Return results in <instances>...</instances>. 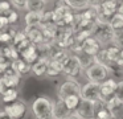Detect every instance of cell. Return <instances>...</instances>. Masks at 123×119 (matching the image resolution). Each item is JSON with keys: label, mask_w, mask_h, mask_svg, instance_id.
<instances>
[{"label": "cell", "mask_w": 123, "mask_h": 119, "mask_svg": "<svg viewBox=\"0 0 123 119\" xmlns=\"http://www.w3.org/2000/svg\"><path fill=\"white\" fill-rule=\"evenodd\" d=\"M54 102L46 97H38L32 103V111L36 119H53Z\"/></svg>", "instance_id": "1"}, {"label": "cell", "mask_w": 123, "mask_h": 119, "mask_svg": "<svg viewBox=\"0 0 123 119\" xmlns=\"http://www.w3.org/2000/svg\"><path fill=\"white\" fill-rule=\"evenodd\" d=\"M114 34H115V31L107 23L95 21V24L93 26V36L101 42L102 46H107V45L112 44Z\"/></svg>", "instance_id": "2"}, {"label": "cell", "mask_w": 123, "mask_h": 119, "mask_svg": "<svg viewBox=\"0 0 123 119\" xmlns=\"http://www.w3.org/2000/svg\"><path fill=\"white\" fill-rule=\"evenodd\" d=\"M83 71H85V75L87 78V81L97 82V83H102L103 81H106L110 74L109 68H106L105 65L97 62V61L94 63H91L89 68H86Z\"/></svg>", "instance_id": "3"}, {"label": "cell", "mask_w": 123, "mask_h": 119, "mask_svg": "<svg viewBox=\"0 0 123 119\" xmlns=\"http://www.w3.org/2000/svg\"><path fill=\"white\" fill-rule=\"evenodd\" d=\"M85 70L80 61V57L74 53H70L69 57L65 60L64 62V71L62 74L66 75V78H75L77 79L78 77L82 74V71Z\"/></svg>", "instance_id": "4"}, {"label": "cell", "mask_w": 123, "mask_h": 119, "mask_svg": "<svg viewBox=\"0 0 123 119\" xmlns=\"http://www.w3.org/2000/svg\"><path fill=\"white\" fill-rule=\"evenodd\" d=\"M21 82V75L9 68L0 78V95H4L9 89H17Z\"/></svg>", "instance_id": "5"}, {"label": "cell", "mask_w": 123, "mask_h": 119, "mask_svg": "<svg viewBox=\"0 0 123 119\" xmlns=\"http://www.w3.org/2000/svg\"><path fill=\"white\" fill-rule=\"evenodd\" d=\"M81 97H82V99L91 100V102H95V103L103 102L102 100V94H101V83L89 81L86 85L82 86Z\"/></svg>", "instance_id": "6"}, {"label": "cell", "mask_w": 123, "mask_h": 119, "mask_svg": "<svg viewBox=\"0 0 123 119\" xmlns=\"http://www.w3.org/2000/svg\"><path fill=\"white\" fill-rule=\"evenodd\" d=\"M81 90H82V86L81 83L77 81L75 78H68L64 83L60 86L58 91H57V95H58V99H65L69 95H74L78 94L81 95Z\"/></svg>", "instance_id": "7"}, {"label": "cell", "mask_w": 123, "mask_h": 119, "mask_svg": "<svg viewBox=\"0 0 123 119\" xmlns=\"http://www.w3.org/2000/svg\"><path fill=\"white\" fill-rule=\"evenodd\" d=\"M4 111H6L9 116H12L13 119H24L25 115H27V111H28V106L24 100L16 99L15 102L6 105Z\"/></svg>", "instance_id": "8"}, {"label": "cell", "mask_w": 123, "mask_h": 119, "mask_svg": "<svg viewBox=\"0 0 123 119\" xmlns=\"http://www.w3.org/2000/svg\"><path fill=\"white\" fill-rule=\"evenodd\" d=\"M95 108H97L95 102L82 99L78 105L77 110L74 111V114L80 119H95Z\"/></svg>", "instance_id": "9"}, {"label": "cell", "mask_w": 123, "mask_h": 119, "mask_svg": "<svg viewBox=\"0 0 123 119\" xmlns=\"http://www.w3.org/2000/svg\"><path fill=\"white\" fill-rule=\"evenodd\" d=\"M117 89H118V82L114 78H107L101 83V94H102V100L107 102L109 99L114 98L117 95Z\"/></svg>", "instance_id": "10"}, {"label": "cell", "mask_w": 123, "mask_h": 119, "mask_svg": "<svg viewBox=\"0 0 123 119\" xmlns=\"http://www.w3.org/2000/svg\"><path fill=\"white\" fill-rule=\"evenodd\" d=\"M103 48L105 46H102V44L95 38V37L91 36V37H89V38H86L85 41L81 44V52L86 53V54H89V56L95 57V56L98 54Z\"/></svg>", "instance_id": "11"}, {"label": "cell", "mask_w": 123, "mask_h": 119, "mask_svg": "<svg viewBox=\"0 0 123 119\" xmlns=\"http://www.w3.org/2000/svg\"><path fill=\"white\" fill-rule=\"evenodd\" d=\"M25 33H27L28 38L32 44H41V42H45V33H44V29L41 25H36V26H25L24 28Z\"/></svg>", "instance_id": "12"}, {"label": "cell", "mask_w": 123, "mask_h": 119, "mask_svg": "<svg viewBox=\"0 0 123 119\" xmlns=\"http://www.w3.org/2000/svg\"><path fill=\"white\" fill-rule=\"evenodd\" d=\"M74 114V111H72L70 108H68V106L64 103V100L58 99L57 102H54L53 106V119H68Z\"/></svg>", "instance_id": "13"}, {"label": "cell", "mask_w": 123, "mask_h": 119, "mask_svg": "<svg viewBox=\"0 0 123 119\" xmlns=\"http://www.w3.org/2000/svg\"><path fill=\"white\" fill-rule=\"evenodd\" d=\"M118 7H119V0H102L99 5V13L106 16L110 20V17L118 12Z\"/></svg>", "instance_id": "14"}, {"label": "cell", "mask_w": 123, "mask_h": 119, "mask_svg": "<svg viewBox=\"0 0 123 119\" xmlns=\"http://www.w3.org/2000/svg\"><path fill=\"white\" fill-rule=\"evenodd\" d=\"M20 57L23 58L24 61H27L28 63L33 65L36 61H38L40 58V53H38L37 45L36 44H31L28 48H25L23 52H20Z\"/></svg>", "instance_id": "15"}, {"label": "cell", "mask_w": 123, "mask_h": 119, "mask_svg": "<svg viewBox=\"0 0 123 119\" xmlns=\"http://www.w3.org/2000/svg\"><path fill=\"white\" fill-rule=\"evenodd\" d=\"M25 26H36L43 24V12H33V11H25L23 16Z\"/></svg>", "instance_id": "16"}, {"label": "cell", "mask_w": 123, "mask_h": 119, "mask_svg": "<svg viewBox=\"0 0 123 119\" xmlns=\"http://www.w3.org/2000/svg\"><path fill=\"white\" fill-rule=\"evenodd\" d=\"M11 69H13L17 74H20V75L23 77V75H25V74L32 71V65L28 63L27 61H24L20 57V58H17V60H15L11 62Z\"/></svg>", "instance_id": "17"}, {"label": "cell", "mask_w": 123, "mask_h": 119, "mask_svg": "<svg viewBox=\"0 0 123 119\" xmlns=\"http://www.w3.org/2000/svg\"><path fill=\"white\" fill-rule=\"evenodd\" d=\"M49 58H44L40 57L38 61H36L35 63L32 65V73L35 74L36 77H43L46 74V70H48V66H49Z\"/></svg>", "instance_id": "18"}, {"label": "cell", "mask_w": 123, "mask_h": 119, "mask_svg": "<svg viewBox=\"0 0 123 119\" xmlns=\"http://www.w3.org/2000/svg\"><path fill=\"white\" fill-rule=\"evenodd\" d=\"M62 71H64V63L56 60H50L45 75L49 77V78H57L62 74Z\"/></svg>", "instance_id": "19"}, {"label": "cell", "mask_w": 123, "mask_h": 119, "mask_svg": "<svg viewBox=\"0 0 123 119\" xmlns=\"http://www.w3.org/2000/svg\"><path fill=\"white\" fill-rule=\"evenodd\" d=\"M95 119H115L106 102H98L97 103Z\"/></svg>", "instance_id": "20"}, {"label": "cell", "mask_w": 123, "mask_h": 119, "mask_svg": "<svg viewBox=\"0 0 123 119\" xmlns=\"http://www.w3.org/2000/svg\"><path fill=\"white\" fill-rule=\"evenodd\" d=\"M106 103L109 106V108L111 110L114 118H119V114H123V99L118 98L117 95L111 99H109Z\"/></svg>", "instance_id": "21"}, {"label": "cell", "mask_w": 123, "mask_h": 119, "mask_svg": "<svg viewBox=\"0 0 123 119\" xmlns=\"http://www.w3.org/2000/svg\"><path fill=\"white\" fill-rule=\"evenodd\" d=\"M1 54H3V57H6L8 61H11V62L15 60H17V58H20V53L13 44L7 45V46L1 50Z\"/></svg>", "instance_id": "22"}, {"label": "cell", "mask_w": 123, "mask_h": 119, "mask_svg": "<svg viewBox=\"0 0 123 119\" xmlns=\"http://www.w3.org/2000/svg\"><path fill=\"white\" fill-rule=\"evenodd\" d=\"M45 9L46 3L44 0H28L27 7H25V11H33V12H44Z\"/></svg>", "instance_id": "23"}, {"label": "cell", "mask_w": 123, "mask_h": 119, "mask_svg": "<svg viewBox=\"0 0 123 119\" xmlns=\"http://www.w3.org/2000/svg\"><path fill=\"white\" fill-rule=\"evenodd\" d=\"M70 8H72L74 12H81V11L89 8V1L87 0H64Z\"/></svg>", "instance_id": "24"}, {"label": "cell", "mask_w": 123, "mask_h": 119, "mask_svg": "<svg viewBox=\"0 0 123 119\" xmlns=\"http://www.w3.org/2000/svg\"><path fill=\"white\" fill-rule=\"evenodd\" d=\"M109 25L114 31H123V15L119 12L114 13L109 20Z\"/></svg>", "instance_id": "25"}, {"label": "cell", "mask_w": 123, "mask_h": 119, "mask_svg": "<svg viewBox=\"0 0 123 119\" xmlns=\"http://www.w3.org/2000/svg\"><path fill=\"white\" fill-rule=\"evenodd\" d=\"M64 100V103L68 106V108H70L72 111H75L78 107V105H80V102L82 100V97L78 94H74V95H69V97H66Z\"/></svg>", "instance_id": "26"}, {"label": "cell", "mask_w": 123, "mask_h": 119, "mask_svg": "<svg viewBox=\"0 0 123 119\" xmlns=\"http://www.w3.org/2000/svg\"><path fill=\"white\" fill-rule=\"evenodd\" d=\"M17 97H19L17 89H9L4 95H1V99H3V102L6 103V105H8V103H12V102H15L16 99H19Z\"/></svg>", "instance_id": "27"}, {"label": "cell", "mask_w": 123, "mask_h": 119, "mask_svg": "<svg viewBox=\"0 0 123 119\" xmlns=\"http://www.w3.org/2000/svg\"><path fill=\"white\" fill-rule=\"evenodd\" d=\"M91 36H93V29H82V31H78L75 33V41H77V44L81 45L86 38Z\"/></svg>", "instance_id": "28"}, {"label": "cell", "mask_w": 123, "mask_h": 119, "mask_svg": "<svg viewBox=\"0 0 123 119\" xmlns=\"http://www.w3.org/2000/svg\"><path fill=\"white\" fill-rule=\"evenodd\" d=\"M77 56L80 57V61H81V63H82L83 69L89 68V66H90L91 63L95 62V60H94L93 56H89V54H86V53H83V52H80Z\"/></svg>", "instance_id": "29"}, {"label": "cell", "mask_w": 123, "mask_h": 119, "mask_svg": "<svg viewBox=\"0 0 123 119\" xmlns=\"http://www.w3.org/2000/svg\"><path fill=\"white\" fill-rule=\"evenodd\" d=\"M7 19H8V23L9 25H16L17 23H19V19H20V13L17 9H15V8H12L11 11H8V12L6 13Z\"/></svg>", "instance_id": "30"}, {"label": "cell", "mask_w": 123, "mask_h": 119, "mask_svg": "<svg viewBox=\"0 0 123 119\" xmlns=\"http://www.w3.org/2000/svg\"><path fill=\"white\" fill-rule=\"evenodd\" d=\"M112 44L117 45L120 49H123V31H115L114 38H112Z\"/></svg>", "instance_id": "31"}, {"label": "cell", "mask_w": 123, "mask_h": 119, "mask_svg": "<svg viewBox=\"0 0 123 119\" xmlns=\"http://www.w3.org/2000/svg\"><path fill=\"white\" fill-rule=\"evenodd\" d=\"M9 1H11L12 7L20 12V11H25V7H27L28 0H9Z\"/></svg>", "instance_id": "32"}, {"label": "cell", "mask_w": 123, "mask_h": 119, "mask_svg": "<svg viewBox=\"0 0 123 119\" xmlns=\"http://www.w3.org/2000/svg\"><path fill=\"white\" fill-rule=\"evenodd\" d=\"M9 68H11V61H8L6 57L1 56V57H0V74L3 75Z\"/></svg>", "instance_id": "33"}, {"label": "cell", "mask_w": 123, "mask_h": 119, "mask_svg": "<svg viewBox=\"0 0 123 119\" xmlns=\"http://www.w3.org/2000/svg\"><path fill=\"white\" fill-rule=\"evenodd\" d=\"M12 4H11V1L9 0H0V13L1 15H6L8 11H11L12 9Z\"/></svg>", "instance_id": "34"}, {"label": "cell", "mask_w": 123, "mask_h": 119, "mask_svg": "<svg viewBox=\"0 0 123 119\" xmlns=\"http://www.w3.org/2000/svg\"><path fill=\"white\" fill-rule=\"evenodd\" d=\"M8 26H9V23H8L7 16L0 13V32H3V31H6V29H8Z\"/></svg>", "instance_id": "35"}, {"label": "cell", "mask_w": 123, "mask_h": 119, "mask_svg": "<svg viewBox=\"0 0 123 119\" xmlns=\"http://www.w3.org/2000/svg\"><path fill=\"white\" fill-rule=\"evenodd\" d=\"M87 1H89V5H90V7H99L102 0H87Z\"/></svg>", "instance_id": "36"}, {"label": "cell", "mask_w": 123, "mask_h": 119, "mask_svg": "<svg viewBox=\"0 0 123 119\" xmlns=\"http://www.w3.org/2000/svg\"><path fill=\"white\" fill-rule=\"evenodd\" d=\"M0 119H13V118H12V116H9L8 114L3 110V111H0Z\"/></svg>", "instance_id": "37"}, {"label": "cell", "mask_w": 123, "mask_h": 119, "mask_svg": "<svg viewBox=\"0 0 123 119\" xmlns=\"http://www.w3.org/2000/svg\"><path fill=\"white\" fill-rule=\"evenodd\" d=\"M118 12L123 15V0H119V7H118Z\"/></svg>", "instance_id": "38"}, {"label": "cell", "mask_w": 123, "mask_h": 119, "mask_svg": "<svg viewBox=\"0 0 123 119\" xmlns=\"http://www.w3.org/2000/svg\"><path fill=\"white\" fill-rule=\"evenodd\" d=\"M68 119H80V118H78V116L75 115V114H73V115L70 116V118H68Z\"/></svg>", "instance_id": "39"}, {"label": "cell", "mask_w": 123, "mask_h": 119, "mask_svg": "<svg viewBox=\"0 0 123 119\" xmlns=\"http://www.w3.org/2000/svg\"><path fill=\"white\" fill-rule=\"evenodd\" d=\"M44 1H45V3H46V4H48V3H49V1H53V0H44Z\"/></svg>", "instance_id": "40"}, {"label": "cell", "mask_w": 123, "mask_h": 119, "mask_svg": "<svg viewBox=\"0 0 123 119\" xmlns=\"http://www.w3.org/2000/svg\"><path fill=\"white\" fill-rule=\"evenodd\" d=\"M115 119H123V118H115Z\"/></svg>", "instance_id": "41"}]
</instances>
